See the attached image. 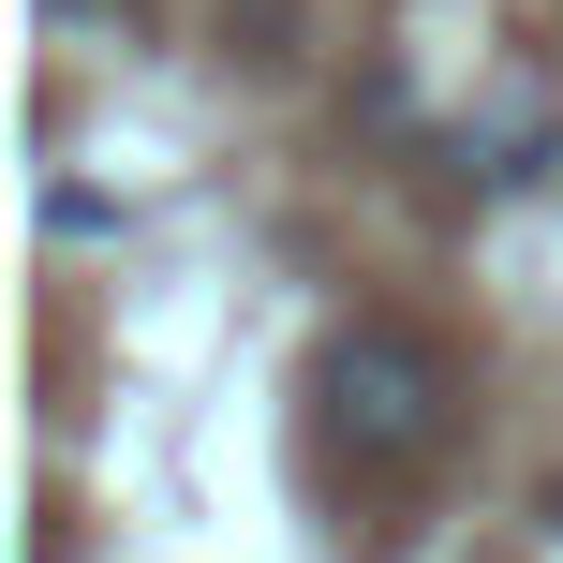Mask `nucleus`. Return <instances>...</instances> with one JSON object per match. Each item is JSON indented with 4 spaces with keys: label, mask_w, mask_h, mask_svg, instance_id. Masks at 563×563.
I'll use <instances>...</instances> for the list:
<instances>
[{
    "label": "nucleus",
    "mask_w": 563,
    "mask_h": 563,
    "mask_svg": "<svg viewBox=\"0 0 563 563\" xmlns=\"http://www.w3.org/2000/svg\"><path fill=\"white\" fill-rule=\"evenodd\" d=\"M311 400H327V445L356 460V475H400V460H430V445H445L460 371H445V341H430V327H400V311H356V327L311 356Z\"/></svg>",
    "instance_id": "obj_1"
}]
</instances>
